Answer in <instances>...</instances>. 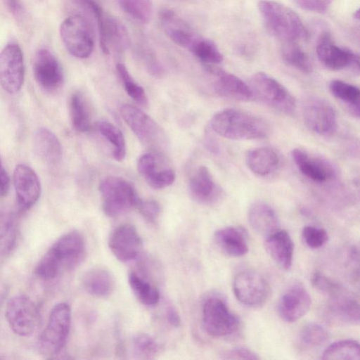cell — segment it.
<instances>
[{"mask_svg": "<svg viewBox=\"0 0 360 360\" xmlns=\"http://www.w3.org/2000/svg\"><path fill=\"white\" fill-rule=\"evenodd\" d=\"M85 251L84 240L77 231H69L58 238L41 257L35 274L41 280L51 281L75 269Z\"/></svg>", "mask_w": 360, "mask_h": 360, "instance_id": "obj_1", "label": "cell"}, {"mask_svg": "<svg viewBox=\"0 0 360 360\" xmlns=\"http://www.w3.org/2000/svg\"><path fill=\"white\" fill-rule=\"evenodd\" d=\"M211 129L231 140H252L266 137L268 124L261 117L237 109L227 108L215 113L210 120Z\"/></svg>", "mask_w": 360, "mask_h": 360, "instance_id": "obj_2", "label": "cell"}, {"mask_svg": "<svg viewBox=\"0 0 360 360\" xmlns=\"http://www.w3.org/2000/svg\"><path fill=\"white\" fill-rule=\"evenodd\" d=\"M258 8L266 30L274 37L283 42L306 38L307 32L302 21L290 8L271 0L259 1Z\"/></svg>", "mask_w": 360, "mask_h": 360, "instance_id": "obj_3", "label": "cell"}, {"mask_svg": "<svg viewBox=\"0 0 360 360\" xmlns=\"http://www.w3.org/2000/svg\"><path fill=\"white\" fill-rule=\"evenodd\" d=\"M79 6L94 18L98 31L102 51L122 52L130 45V37L125 26L117 18L105 13L96 0H78Z\"/></svg>", "mask_w": 360, "mask_h": 360, "instance_id": "obj_4", "label": "cell"}, {"mask_svg": "<svg viewBox=\"0 0 360 360\" xmlns=\"http://www.w3.org/2000/svg\"><path fill=\"white\" fill-rule=\"evenodd\" d=\"M71 310L65 302L56 304L49 314L46 327L39 336L37 347L47 357L58 355L63 349L70 332Z\"/></svg>", "mask_w": 360, "mask_h": 360, "instance_id": "obj_5", "label": "cell"}, {"mask_svg": "<svg viewBox=\"0 0 360 360\" xmlns=\"http://www.w3.org/2000/svg\"><path fill=\"white\" fill-rule=\"evenodd\" d=\"M104 213L115 217L136 207L139 198L132 186L126 179L119 176L104 179L99 185Z\"/></svg>", "mask_w": 360, "mask_h": 360, "instance_id": "obj_6", "label": "cell"}, {"mask_svg": "<svg viewBox=\"0 0 360 360\" xmlns=\"http://www.w3.org/2000/svg\"><path fill=\"white\" fill-rule=\"evenodd\" d=\"M60 35L65 47L74 57L86 58L92 53L94 34L84 17L73 15L65 18L60 25Z\"/></svg>", "mask_w": 360, "mask_h": 360, "instance_id": "obj_7", "label": "cell"}, {"mask_svg": "<svg viewBox=\"0 0 360 360\" xmlns=\"http://www.w3.org/2000/svg\"><path fill=\"white\" fill-rule=\"evenodd\" d=\"M5 316L11 329L21 337L34 333L41 320L37 305L25 295H17L8 300Z\"/></svg>", "mask_w": 360, "mask_h": 360, "instance_id": "obj_8", "label": "cell"}, {"mask_svg": "<svg viewBox=\"0 0 360 360\" xmlns=\"http://www.w3.org/2000/svg\"><path fill=\"white\" fill-rule=\"evenodd\" d=\"M250 88L263 102L284 114L295 110V98L279 82L264 72H257L250 79Z\"/></svg>", "mask_w": 360, "mask_h": 360, "instance_id": "obj_9", "label": "cell"}, {"mask_svg": "<svg viewBox=\"0 0 360 360\" xmlns=\"http://www.w3.org/2000/svg\"><path fill=\"white\" fill-rule=\"evenodd\" d=\"M202 325L212 337H226L235 333L240 327V319L224 300L218 297L206 300L202 307Z\"/></svg>", "mask_w": 360, "mask_h": 360, "instance_id": "obj_10", "label": "cell"}, {"mask_svg": "<svg viewBox=\"0 0 360 360\" xmlns=\"http://www.w3.org/2000/svg\"><path fill=\"white\" fill-rule=\"evenodd\" d=\"M120 113L124 122L146 147L160 150L165 144V136L160 127L148 115L136 107L124 104Z\"/></svg>", "mask_w": 360, "mask_h": 360, "instance_id": "obj_11", "label": "cell"}, {"mask_svg": "<svg viewBox=\"0 0 360 360\" xmlns=\"http://www.w3.org/2000/svg\"><path fill=\"white\" fill-rule=\"evenodd\" d=\"M233 290L238 300L249 307L264 305L270 294L269 285L266 279L252 270L238 273L233 281Z\"/></svg>", "mask_w": 360, "mask_h": 360, "instance_id": "obj_12", "label": "cell"}, {"mask_svg": "<svg viewBox=\"0 0 360 360\" xmlns=\"http://www.w3.org/2000/svg\"><path fill=\"white\" fill-rule=\"evenodd\" d=\"M23 56L15 43L7 44L0 52V85L9 94L18 92L24 82Z\"/></svg>", "mask_w": 360, "mask_h": 360, "instance_id": "obj_13", "label": "cell"}, {"mask_svg": "<svg viewBox=\"0 0 360 360\" xmlns=\"http://www.w3.org/2000/svg\"><path fill=\"white\" fill-rule=\"evenodd\" d=\"M303 118L311 131L321 136H330L337 127L335 110L330 103L321 98H314L305 103Z\"/></svg>", "mask_w": 360, "mask_h": 360, "instance_id": "obj_14", "label": "cell"}, {"mask_svg": "<svg viewBox=\"0 0 360 360\" xmlns=\"http://www.w3.org/2000/svg\"><path fill=\"white\" fill-rule=\"evenodd\" d=\"M32 70L36 82L46 91L57 90L63 82L62 68L56 56L46 49H41L35 53Z\"/></svg>", "mask_w": 360, "mask_h": 360, "instance_id": "obj_15", "label": "cell"}, {"mask_svg": "<svg viewBox=\"0 0 360 360\" xmlns=\"http://www.w3.org/2000/svg\"><path fill=\"white\" fill-rule=\"evenodd\" d=\"M316 54L319 60L327 68L340 70L349 67L359 70V58L352 51L334 44L330 33H322L316 45Z\"/></svg>", "mask_w": 360, "mask_h": 360, "instance_id": "obj_16", "label": "cell"}, {"mask_svg": "<svg viewBox=\"0 0 360 360\" xmlns=\"http://www.w3.org/2000/svg\"><path fill=\"white\" fill-rule=\"evenodd\" d=\"M325 294L328 296V308L335 318L348 324L359 323V302L352 293L333 282Z\"/></svg>", "mask_w": 360, "mask_h": 360, "instance_id": "obj_17", "label": "cell"}, {"mask_svg": "<svg viewBox=\"0 0 360 360\" xmlns=\"http://www.w3.org/2000/svg\"><path fill=\"white\" fill-rule=\"evenodd\" d=\"M13 185L21 210H27L34 205L41 194V185L32 168L23 164L18 165L13 172Z\"/></svg>", "mask_w": 360, "mask_h": 360, "instance_id": "obj_18", "label": "cell"}, {"mask_svg": "<svg viewBox=\"0 0 360 360\" xmlns=\"http://www.w3.org/2000/svg\"><path fill=\"white\" fill-rule=\"evenodd\" d=\"M108 245L118 260L127 262L137 257L142 248V240L136 228L131 224H125L113 231Z\"/></svg>", "mask_w": 360, "mask_h": 360, "instance_id": "obj_19", "label": "cell"}, {"mask_svg": "<svg viewBox=\"0 0 360 360\" xmlns=\"http://www.w3.org/2000/svg\"><path fill=\"white\" fill-rule=\"evenodd\" d=\"M311 298L308 291L301 285L288 288L281 296L277 311L281 319L292 323L304 316L310 309Z\"/></svg>", "mask_w": 360, "mask_h": 360, "instance_id": "obj_20", "label": "cell"}, {"mask_svg": "<svg viewBox=\"0 0 360 360\" xmlns=\"http://www.w3.org/2000/svg\"><path fill=\"white\" fill-rule=\"evenodd\" d=\"M207 70L214 77L213 88L219 96L240 101H249L254 94L245 82L237 76L211 65Z\"/></svg>", "mask_w": 360, "mask_h": 360, "instance_id": "obj_21", "label": "cell"}, {"mask_svg": "<svg viewBox=\"0 0 360 360\" xmlns=\"http://www.w3.org/2000/svg\"><path fill=\"white\" fill-rule=\"evenodd\" d=\"M159 20L168 37L176 45L189 50L199 37L195 30L177 13L169 8L159 12Z\"/></svg>", "mask_w": 360, "mask_h": 360, "instance_id": "obj_22", "label": "cell"}, {"mask_svg": "<svg viewBox=\"0 0 360 360\" xmlns=\"http://www.w3.org/2000/svg\"><path fill=\"white\" fill-rule=\"evenodd\" d=\"M291 156L300 172L314 181L324 183L335 176V170L329 162L310 155L304 150L294 148Z\"/></svg>", "mask_w": 360, "mask_h": 360, "instance_id": "obj_23", "label": "cell"}, {"mask_svg": "<svg viewBox=\"0 0 360 360\" xmlns=\"http://www.w3.org/2000/svg\"><path fill=\"white\" fill-rule=\"evenodd\" d=\"M265 248L277 265L285 270L290 269L294 244L288 231L278 229L269 235L266 238Z\"/></svg>", "mask_w": 360, "mask_h": 360, "instance_id": "obj_24", "label": "cell"}, {"mask_svg": "<svg viewBox=\"0 0 360 360\" xmlns=\"http://www.w3.org/2000/svg\"><path fill=\"white\" fill-rule=\"evenodd\" d=\"M33 149L36 156L49 165H57L62 158V146L58 137L49 129L41 127L34 133Z\"/></svg>", "mask_w": 360, "mask_h": 360, "instance_id": "obj_25", "label": "cell"}, {"mask_svg": "<svg viewBox=\"0 0 360 360\" xmlns=\"http://www.w3.org/2000/svg\"><path fill=\"white\" fill-rule=\"evenodd\" d=\"M214 241L220 250L231 257H242L248 252L246 233L239 227L228 226L217 230Z\"/></svg>", "mask_w": 360, "mask_h": 360, "instance_id": "obj_26", "label": "cell"}, {"mask_svg": "<svg viewBox=\"0 0 360 360\" xmlns=\"http://www.w3.org/2000/svg\"><path fill=\"white\" fill-rule=\"evenodd\" d=\"M248 221L251 227L259 234L268 236L277 231L279 220L274 209L264 202L252 203L248 210Z\"/></svg>", "mask_w": 360, "mask_h": 360, "instance_id": "obj_27", "label": "cell"}, {"mask_svg": "<svg viewBox=\"0 0 360 360\" xmlns=\"http://www.w3.org/2000/svg\"><path fill=\"white\" fill-rule=\"evenodd\" d=\"M189 192L197 202L208 204L214 202L218 195L213 178L205 166H200L189 182Z\"/></svg>", "mask_w": 360, "mask_h": 360, "instance_id": "obj_28", "label": "cell"}, {"mask_svg": "<svg viewBox=\"0 0 360 360\" xmlns=\"http://www.w3.org/2000/svg\"><path fill=\"white\" fill-rule=\"evenodd\" d=\"M280 158L272 148L261 147L250 150L245 155V162L251 172L258 176H266L276 169Z\"/></svg>", "mask_w": 360, "mask_h": 360, "instance_id": "obj_29", "label": "cell"}, {"mask_svg": "<svg viewBox=\"0 0 360 360\" xmlns=\"http://www.w3.org/2000/svg\"><path fill=\"white\" fill-rule=\"evenodd\" d=\"M82 285L89 294L98 297H104L112 292L115 280L107 269L95 267L84 275Z\"/></svg>", "mask_w": 360, "mask_h": 360, "instance_id": "obj_30", "label": "cell"}, {"mask_svg": "<svg viewBox=\"0 0 360 360\" xmlns=\"http://www.w3.org/2000/svg\"><path fill=\"white\" fill-rule=\"evenodd\" d=\"M329 90L334 97L347 106L354 116L359 117L360 91L357 86L334 79L329 83Z\"/></svg>", "mask_w": 360, "mask_h": 360, "instance_id": "obj_31", "label": "cell"}, {"mask_svg": "<svg viewBox=\"0 0 360 360\" xmlns=\"http://www.w3.org/2000/svg\"><path fill=\"white\" fill-rule=\"evenodd\" d=\"M70 115L73 128L79 132H86L91 128V118L86 103L78 92L70 100Z\"/></svg>", "mask_w": 360, "mask_h": 360, "instance_id": "obj_32", "label": "cell"}, {"mask_svg": "<svg viewBox=\"0 0 360 360\" xmlns=\"http://www.w3.org/2000/svg\"><path fill=\"white\" fill-rule=\"evenodd\" d=\"M281 56L283 60L297 70L309 74L312 71L311 63L297 41L283 42L281 48Z\"/></svg>", "mask_w": 360, "mask_h": 360, "instance_id": "obj_33", "label": "cell"}, {"mask_svg": "<svg viewBox=\"0 0 360 360\" xmlns=\"http://www.w3.org/2000/svg\"><path fill=\"white\" fill-rule=\"evenodd\" d=\"M359 344L354 340H343L333 342L324 350L322 354V359L324 360H359Z\"/></svg>", "mask_w": 360, "mask_h": 360, "instance_id": "obj_34", "label": "cell"}, {"mask_svg": "<svg viewBox=\"0 0 360 360\" xmlns=\"http://www.w3.org/2000/svg\"><path fill=\"white\" fill-rule=\"evenodd\" d=\"M128 281L134 295L143 304L154 306L159 302V291L136 273H130Z\"/></svg>", "mask_w": 360, "mask_h": 360, "instance_id": "obj_35", "label": "cell"}, {"mask_svg": "<svg viewBox=\"0 0 360 360\" xmlns=\"http://www.w3.org/2000/svg\"><path fill=\"white\" fill-rule=\"evenodd\" d=\"M96 127L101 134L112 145L114 159L122 161L126 155V143L122 132L114 124L106 121L98 122Z\"/></svg>", "mask_w": 360, "mask_h": 360, "instance_id": "obj_36", "label": "cell"}, {"mask_svg": "<svg viewBox=\"0 0 360 360\" xmlns=\"http://www.w3.org/2000/svg\"><path fill=\"white\" fill-rule=\"evenodd\" d=\"M188 51L200 60L209 65L218 64L223 60V55L217 46L212 40L201 36Z\"/></svg>", "mask_w": 360, "mask_h": 360, "instance_id": "obj_37", "label": "cell"}, {"mask_svg": "<svg viewBox=\"0 0 360 360\" xmlns=\"http://www.w3.org/2000/svg\"><path fill=\"white\" fill-rule=\"evenodd\" d=\"M120 8L134 20L146 24L153 15L151 0H117Z\"/></svg>", "mask_w": 360, "mask_h": 360, "instance_id": "obj_38", "label": "cell"}, {"mask_svg": "<svg viewBox=\"0 0 360 360\" xmlns=\"http://www.w3.org/2000/svg\"><path fill=\"white\" fill-rule=\"evenodd\" d=\"M328 337V333L323 326L311 323L301 329L298 335V342L304 348L311 349L323 345Z\"/></svg>", "mask_w": 360, "mask_h": 360, "instance_id": "obj_39", "label": "cell"}, {"mask_svg": "<svg viewBox=\"0 0 360 360\" xmlns=\"http://www.w3.org/2000/svg\"><path fill=\"white\" fill-rule=\"evenodd\" d=\"M116 69L127 94L137 103L143 106L147 105L148 98L144 89L134 80L126 66L122 63H117Z\"/></svg>", "mask_w": 360, "mask_h": 360, "instance_id": "obj_40", "label": "cell"}, {"mask_svg": "<svg viewBox=\"0 0 360 360\" xmlns=\"http://www.w3.org/2000/svg\"><path fill=\"white\" fill-rule=\"evenodd\" d=\"M143 178L151 188L160 189L173 184L175 180V173L171 169L157 170L155 168Z\"/></svg>", "mask_w": 360, "mask_h": 360, "instance_id": "obj_41", "label": "cell"}, {"mask_svg": "<svg viewBox=\"0 0 360 360\" xmlns=\"http://www.w3.org/2000/svg\"><path fill=\"white\" fill-rule=\"evenodd\" d=\"M302 237L305 243L311 248H321L329 239V236L325 229L312 226L303 228Z\"/></svg>", "mask_w": 360, "mask_h": 360, "instance_id": "obj_42", "label": "cell"}, {"mask_svg": "<svg viewBox=\"0 0 360 360\" xmlns=\"http://www.w3.org/2000/svg\"><path fill=\"white\" fill-rule=\"evenodd\" d=\"M133 345L137 354L150 357L157 353L158 345L149 335L139 333L133 338Z\"/></svg>", "mask_w": 360, "mask_h": 360, "instance_id": "obj_43", "label": "cell"}, {"mask_svg": "<svg viewBox=\"0 0 360 360\" xmlns=\"http://www.w3.org/2000/svg\"><path fill=\"white\" fill-rule=\"evenodd\" d=\"M143 217L150 222H154L160 215V206L153 200H142L139 199L136 205Z\"/></svg>", "mask_w": 360, "mask_h": 360, "instance_id": "obj_44", "label": "cell"}, {"mask_svg": "<svg viewBox=\"0 0 360 360\" xmlns=\"http://www.w3.org/2000/svg\"><path fill=\"white\" fill-rule=\"evenodd\" d=\"M223 359H259V356L252 350L245 347H236L221 354Z\"/></svg>", "mask_w": 360, "mask_h": 360, "instance_id": "obj_45", "label": "cell"}, {"mask_svg": "<svg viewBox=\"0 0 360 360\" xmlns=\"http://www.w3.org/2000/svg\"><path fill=\"white\" fill-rule=\"evenodd\" d=\"M333 0H295V3L306 11L323 13L328 10Z\"/></svg>", "mask_w": 360, "mask_h": 360, "instance_id": "obj_46", "label": "cell"}, {"mask_svg": "<svg viewBox=\"0 0 360 360\" xmlns=\"http://www.w3.org/2000/svg\"><path fill=\"white\" fill-rule=\"evenodd\" d=\"M137 168L141 175L145 177L156 168L155 158L150 153L143 154L138 160Z\"/></svg>", "mask_w": 360, "mask_h": 360, "instance_id": "obj_47", "label": "cell"}, {"mask_svg": "<svg viewBox=\"0 0 360 360\" xmlns=\"http://www.w3.org/2000/svg\"><path fill=\"white\" fill-rule=\"evenodd\" d=\"M13 219L11 213L0 210V241L8 236L11 231Z\"/></svg>", "mask_w": 360, "mask_h": 360, "instance_id": "obj_48", "label": "cell"}, {"mask_svg": "<svg viewBox=\"0 0 360 360\" xmlns=\"http://www.w3.org/2000/svg\"><path fill=\"white\" fill-rule=\"evenodd\" d=\"M10 187V178L0 159V197L6 195Z\"/></svg>", "mask_w": 360, "mask_h": 360, "instance_id": "obj_49", "label": "cell"}, {"mask_svg": "<svg viewBox=\"0 0 360 360\" xmlns=\"http://www.w3.org/2000/svg\"><path fill=\"white\" fill-rule=\"evenodd\" d=\"M167 316L169 323L174 327H178L181 324V319L174 308L169 307L167 311Z\"/></svg>", "mask_w": 360, "mask_h": 360, "instance_id": "obj_50", "label": "cell"}, {"mask_svg": "<svg viewBox=\"0 0 360 360\" xmlns=\"http://www.w3.org/2000/svg\"><path fill=\"white\" fill-rule=\"evenodd\" d=\"M6 1L12 8H15L17 7L18 0H6Z\"/></svg>", "mask_w": 360, "mask_h": 360, "instance_id": "obj_51", "label": "cell"}, {"mask_svg": "<svg viewBox=\"0 0 360 360\" xmlns=\"http://www.w3.org/2000/svg\"><path fill=\"white\" fill-rule=\"evenodd\" d=\"M354 16L356 19L359 18V9L357 11H356V12L354 13Z\"/></svg>", "mask_w": 360, "mask_h": 360, "instance_id": "obj_52", "label": "cell"}]
</instances>
